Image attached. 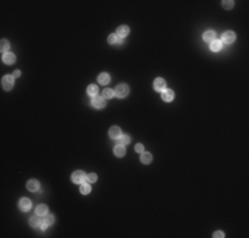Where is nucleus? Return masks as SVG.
Here are the masks:
<instances>
[{
  "label": "nucleus",
  "instance_id": "1",
  "mask_svg": "<svg viewBox=\"0 0 249 238\" xmlns=\"http://www.w3.org/2000/svg\"><path fill=\"white\" fill-rule=\"evenodd\" d=\"M115 97H118V98H125L126 95L129 94V86L125 85V83H122V85H118L117 89H115Z\"/></svg>",
  "mask_w": 249,
  "mask_h": 238
},
{
  "label": "nucleus",
  "instance_id": "2",
  "mask_svg": "<svg viewBox=\"0 0 249 238\" xmlns=\"http://www.w3.org/2000/svg\"><path fill=\"white\" fill-rule=\"evenodd\" d=\"M72 180H73V183L82 184L86 180V175L82 172V171H76V172L72 175Z\"/></svg>",
  "mask_w": 249,
  "mask_h": 238
},
{
  "label": "nucleus",
  "instance_id": "3",
  "mask_svg": "<svg viewBox=\"0 0 249 238\" xmlns=\"http://www.w3.org/2000/svg\"><path fill=\"white\" fill-rule=\"evenodd\" d=\"M2 86L4 90H11L13 88V77L12 76H5L2 79Z\"/></svg>",
  "mask_w": 249,
  "mask_h": 238
},
{
  "label": "nucleus",
  "instance_id": "4",
  "mask_svg": "<svg viewBox=\"0 0 249 238\" xmlns=\"http://www.w3.org/2000/svg\"><path fill=\"white\" fill-rule=\"evenodd\" d=\"M92 105L95 107V109H104L105 107V99H104V97H94L92 100Z\"/></svg>",
  "mask_w": 249,
  "mask_h": 238
},
{
  "label": "nucleus",
  "instance_id": "5",
  "mask_svg": "<svg viewBox=\"0 0 249 238\" xmlns=\"http://www.w3.org/2000/svg\"><path fill=\"white\" fill-rule=\"evenodd\" d=\"M26 189L31 190V192H37L40 189V183L37 180H29L28 184H26Z\"/></svg>",
  "mask_w": 249,
  "mask_h": 238
},
{
  "label": "nucleus",
  "instance_id": "6",
  "mask_svg": "<svg viewBox=\"0 0 249 238\" xmlns=\"http://www.w3.org/2000/svg\"><path fill=\"white\" fill-rule=\"evenodd\" d=\"M31 201H29V199H26V197H23L21 200L19 201V206H20V209L21 210H28V209H31Z\"/></svg>",
  "mask_w": 249,
  "mask_h": 238
},
{
  "label": "nucleus",
  "instance_id": "7",
  "mask_svg": "<svg viewBox=\"0 0 249 238\" xmlns=\"http://www.w3.org/2000/svg\"><path fill=\"white\" fill-rule=\"evenodd\" d=\"M166 88V82L163 78H157L154 81V89L157 90V91H163Z\"/></svg>",
  "mask_w": 249,
  "mask_h": 238
},
{
  "label": "nucleus",
  "instance_id": "8",
  "mask_svg": "<svg viewBox=\"0 0 249 238\" xmlns=\"http://www.w3.org/2000/svg\"><path fill=\"white\" fill-rule=\"evenodd\" d=\"M109 135H110L111 139H118L121 136V128L117 126H113L110 130H109Z\"/></svg>",
  "mask_w": 249,
  "mask_h": 238
},
{
  "label": "nucleus",
  "instance_id": "9",
  "mask_svg": "<svg viewBox=\"0 0 249 238\" xmlns=\"http://www.w3.org/2000/svg\"><path fill=\"white\" fill-rule=\"evenodd\" d=\"M129 26H126V25H121V26H118V29H117V36L118 37H121V39H123L126 37V36L129 35Z\"/></svg>",
  "mask_w": 249,
  "mask_h": 238
},
{
  "label": "nucleus",
  "instance_id": "10",
  "mask_svg": "<svg viewBox=\"0 0 249 238\" xmlns=\"http://www.w3.org/2000/svg\"><path fill=\"white\" fill-rule=\"evenodd\" d=\"M235 39H236V36H235L233 32H225L223 35V42H225V44H231V42H233Z\"/></svg>",
  "mask_w": 249,
  "mask_h": 238
},
{
  "label": "nucleus",
  "instance_id": "11",
  "mask_svg": "<svg viewBox=\"0 0 249 238\" xmlns=\"http://www.w3.org/2000/svg\"><path fill=\"white\" fill-rule=\"evenodd\" d=\"M162 98L166 102H171L172 99H174V91L172 90H163L162 91Z\"/></svg>",
  "mask_w": 249,
  "mask_h": 238
},
{
  "label": "nucleus",
  "instance_id": "12",
  "mask_svg": "<svg viewBox=\"0 0 249 238\" xmlns=\"http://www.w3.org/2000/svg\"><path fill=\"white\" fill-rule=\"evenodd\" d=\"M125 153H126L125 146H122V144H118V146L114 147V155H115V156L122 157V156H125Z\"/></svg>",
  "mask_w": 249,
  "mask_h": 238
},
{
  "label": "nucleus",
  "instance_id": "13",
  "mask_svg": "<svg viewBox=\"0 0 249 238\" xmlns=\"http://www.w3.org/2000/svg\"><path fill=\"white\" fill-rule=\"evenodd\" d=\"M215 37H216V33H215L213 31H207L203 35V39L205 40L207 42H212L215 40Z\"/></svg>",
  "mask_w": 249,
  "mask_h": 238
},
{
  "label": "nucleus",
  "instance_id": "14",
  "mask_svg": "<svg viewBox=\"0 0 249 238\" xmlns=\"http://www.w3.org/2000/svg\"><path fill=\"white\" fill-rule=\"evenodd\" d=\"M221 46H223V42L220 40H213L211 42V50H213V52H219L221 49Z\"/></svg>",
  "mask_w": 249,
  "mask_h": 238
},
{
  "label": "nucleus",
  "instance_id": "15",
  "mask_svg": "<svg viewBox=\"0 0 249 238\" xmlns=\"http://www.w3.org/2000/svg\"><path fill=\"white\" fill-rule=\"evenodd\" d=\"M16 60L15 54H12V53H5V54H3V61L5 63H13Z\"/></svg>",
  "mask_w": 249,
  "mask_h": 238
},
{
  "label": "nucleus",
  "instance_id": "16",
  "mask_svg": "<svg viewBox=\"0 0 249 238\" xmlns=\"http://www.w3.org/2000/svg\"><path fill=\"white\" fill-rule=\"evenodd\" d=\"M109 81H110V77H109L107 73H101V74L98 76V82L102 83V85L109 83Z\"/></svg>",
  "mask_w": 249,
  "mask_h": 238
},
{
  "label": "nucleus",
  "instance_id": "17",
  "mask_svg": "<svg viewBox=\"0 0 249 238\" xmlns=\"http://www.w3.org/2000/svg\"><path fill=\"white\" fill-rule=\"evenodd\" d=\"M29 224H31V226H33V227H37V226H40L41 225V220H40V216L37 214V216H33L31 220H29Z\"/></svg>",
  "mask_w": 249,
  "mask_h": 238
},
{
  "label": "nucleus",
  "instance_id": "18",
  "mask_svg": "<svg viewBox=\"0 0 249 238\" xmlns=\"http://www.w3.org/2000/svg\"><path fill=\"white\" fill-rule=\"evenodd\" d=\"M151 160H152L151 153H148V152H142V155H141V162H142V163L148 164V163H151Z\"/></svg>",
  "mask_w": 249,
  "mask_h": 238
},
{
  "label": "nucleus",
  "instance_id": "19",
  "mask_svg": "<svg viewBox=\"0 0 249 238\" xmlns=\"http://www.w3.org/2000/svg\"><path fill=\"white\" fill-rule=\"evenodd\" d=\"M48 213V208L46 205H39L36 208V214H39V216H45V214Z\"/></svg>",
  "mask_w": 249,
  "mask_h": 238
},
{
  "label": "nucleus",
  "instance_id": "20",
  "mask_svg": "<svg viewBox=\"0 0 249 238\" xmlns=\"http://www.w3.org/2000/svg\"><path fill=\"white\" fill-rule=\"evenodd\" d=\"M118 144H122V146H126V144L130 143V136L129 135H121L118 138Z\"/></svg>",
  "mask_w": 249,
  "mask_h": 238
},
{
  "label": "nucleus",
  "instance_id": "21",
  "mask_svg": "<svg viewBox=\"0 0 249 238\" xmlns=\"http://www.w3.org/2000/svg\"><path fill=\"white\" fill-rule=\"evenodd\" d=\"M0 44H2V53H3V54H5L7 50H8V48H9V42H8V40L3 39Z\"/></svg>",
  "mask_w": 249,
  "mask_h": 238
},
{
  "label": "nucleus",
  "instance_id": "22",
  "mask_svg": "<svg viewBox=\"0 0 249 238\" xmlns=\"http://www.w3.org/2000/svg\"><path fill=\"white\" fill-rule=\"evenodd\" d=\"M107 41H109V44L115 45L117 42H121V40L118 39V36H117V35H110V36H109V39H107Z\"/></svg>",
  "mask_w": 249,
  "mask_h": 238
},
{
  "label": "nucleus",
  "instance_id": "23",
  "mask_svg": "<svg viewBox=\"0 0 249 238\" xmlns=\"http://www.w3.org/2000/svg\"><path fill=\"white\" fill-rule=\"evenodd\" d=\"M79 192L82 194H88L90 192V185L89 184H81V187H79Z\"/></svg>",
  "mask_w": 249,
  "mask_h": 238
},
{
  "label": "nucleus",
  "instance_id": "24",
  "mask_svg": "<svg viewBox=\"0 0 249 238\" xmlns=\"http://www.w3.org/2000/svg\"><path fill=\"white\" fill-rule=\"evenodd\" d=\"M97 93H98V88L95 85H90L88 88V94L89 95H95Z\"/></svg>",
  "mask_w": 249,
  "mask_h": 238
},
{
  "label": "nucleus",
  "instance_id": "25",
  "mask_svg": "<svg viewBox=\"0 0 249 238\" xmlns=\"http://www.w3.org/2000/svg\"><path fill=\"white\" fill-rule=\"evenodd\" d=\"M114 97V91L111 89H105L104 90V98H113Z\"/></svg>",
  "mask_w": 249,
  "mask_h": 238
},
{
  "label": "nucleus",
  "instance_id": "26",
  "mask_svg": "<svg viewBox=\"0 0 249 238\" xmlns=\"http://www.w3.org/2000/svg\"><path fill=\"white\" fill-rule=\"evenodd\" d=\"M86 181L88 183H95L97 181V175H95V173H90V175H88L86 176Z\"/></svg>",
  "mask_w": 249,
  "mask_h": 238
},
{
  "label": "nucleus",
  "instance_id": "27",
  "mask_svg": "<svg viewBox=\"0 0 249 238\" xmlns=\"http://www.w3.org/2000/svg\"><path fill=\"white\" fill-rule=\"evenodd\" d=\"M233 4H235V2H232V0H224L223 2V7L225 9H231L233 7Z\"/></svg>",
  "mask_w": 249,
  "mask_h": 238
},
{
  "label": "nucleus",
  "instance_id": "28",
  "mask_svg": "<svg viewBox=\"0 0 249 238\" xmlns=\"http://www.w3.org/2000/svg\"><path fill=\"white\" fill-rule=\"evenodd\" d=\"M53 221H54V218H53L52 214H45V218H44V222H45V224H48V225H52Z\"/></svg>",
  "mask_w": 249,
  "mask_h": 238
},
{
  "label": "nucleus",
  "instance_id": "29",
  "mask_svg": "<svg viewBox=\"0 0 249 238\" xmlns=\"http://www.w3.org/2000/svg\"><path fill=\"white\" fill-rule=\"evenodd\" d=\"M135 152H139V153L143 152V146H142V144H137V146H135Z\"/></svg>",
  "mask_w": 249,
  "mask_h": 238
},
{
  "label": "nucleus",
  "instance_id": "30",
  "mask_svg": "<svg viewBox=\"0 0 249 238\" xmlns=\"http://www.w3.org/2000/svg\"><path fill=\"white\" fill-rule=\"evenodd\" d=\"M213 237H215V238H219V237L223 238V237H224V233H223V232H215V233H213Z\"/></svg>",
  "mask_w": 249,
  "mask_h": 238
},
{
  "label": "nucleus",
  "instance_id": "31",
  "mask_svg": "<svg viewBox=\"0 0 249 238\" xmlns=\"http://www.w3.org/2000/svg\"><path fill=\"white\" fill-rule=\"evenodd\" d=\"M46 227H48V224H45V222H42L41 224V230H45Z\"/></svg>",
  "mask_w": 249,
  "mask_h": 238
},
{
  "label": "nucleus",
  "instance_id": "32",
  "mask_svg": "<svg viewBox=\"0 0 249 238\" xmlns=\"http://www.w3.org/2000/svg\"><path fill=\"white\" fill-rule=\"evenodd\" d=\"M20 74H21V73H20L19 70H16V72L13 73V76H15V77H20Z\"/></svg>",
  "mask_w": 249,
  "mask_h": 238
}]
</instances>
